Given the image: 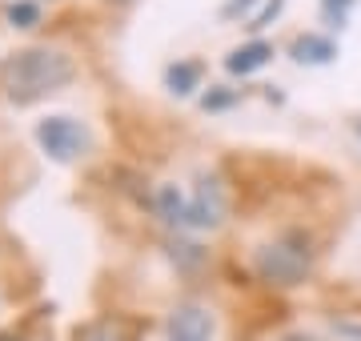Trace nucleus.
Here are the masks:
<instances>
[{"label":"nucleus","mask_w":361,"mask_h":341,"mask_svg":"<svg viewBox=\"0 0 361 341\" xmlns=\"http://www.w3.org/2000/svg\"><path fill=\"white\" fill-rule=\"evenodd\" d=\"M73 80H77V61L65 49H49V44L20 49L0 68V85L13 105H37L52 92L68 89Z\"/></svg>","instance_id":"nucleus-1"},{"label":"nucleus","mask_w":361,"mask_h":341,"mask_svg":"<svg viewBox=\"0 0 361 341\" xmlns=\"http://www.w3.org/2000/svg\"><path fill=\"white\" fill-rule=\"evenodd\" d=\"M253 269H257V277L265 281V285H277V289L301 285V281L313 273V241H310V233L289 229V233L265 241V245L253 253Z\"/></svg>","instance_id":"nucleus-2"},{"label":"nucleus","mask_w":361,"mask_h":341,"mask_svg":"<svg viewBox=\"0 0 361 341\" xmlns=\"http://www.w3.org/2000/svg\"><path fill=\"white\" fill-rule=\"evenodd\" d=\"M32 132H37L40 153H49L56 165H68V161L89 153V129L77 117H68V113H52V117L37 120Z\"/></svg>","instance_id":"nucleus-3"},{"label":"nucleus","mask_w":361,"mask_h":341,"mask_svg":"<svg viewBox=\"0 0 361 341\" xmlns=\"http://www.w3.org/2000/svg\"><path fill=\"white\" fill-rule=\"evenodd\" d=\"M229 213V197H225V185L217 177H201L189 193V217H185V233H213L221 229Z\"/></svg>","instance_id":"nucleus-4"},{"label":"nucleus","mask_w":361,"mask_h":341,"mask_svg":"<svg viewBox=\"0 0 361 341\" xmlns=\"http://www.w3.org/2000/svg\"><path fill=\"white\" fill-rule=\"evenodd\" d=\"M165 333H169V341H213V314L205 305L185 302L169 314Z\"/></svg>","instance_id":"nucleus-5"},{"label":"nucleus","mask_w":361,"mask_h":341,"mask_svg":"<svg viewBox=\"0 0 361 341\" xmlns=\"http://www.w3.org/2000/svg\"><path fill=\"white\" fill-rule=\"evenodd\" d=\"M273 44L269 40H261V37H253V40H245V44H237V49H229L225 53V73L229 77H253V73H261L265 65H273Z\"/></svg>","instance_id":"nucleus-6"},{"label":"nucleus","mask_w":361,"mask_h":341,"mask_svg":"<svg viewBox=\"0 0 361 341\" xmlns=\"http://www.w3.org/2000/svg\"><path fill=\"white\" fill-rule=\"evenodd\" d=\"M289 56H293V65H334L337 61V40L325 37V32H301L293 37L289 44Z\"/></svg>","instance_id":"nucleus-7"},{"label":"nucleus","mask_w":361,"mask_h":341,"mask_svg":"<svg viewBox=\"0 0 361 341\" xmlns=\"http://www.w3.org/2000/svg\"><path fill=\"white\" fill-rule=\"evenodd\" d=\"M153 209H157V217H161L169 229L185 233V217H189V193H185L180 185H157Z\"/></svg>","instance_id":"nucleus-8"},{"label":"nucleus","mask_w":361,"mask_h":341,"mask_svg":"<svg viewBox=\"0 0 361 341\" xmlns=\"http://www.w3.org/2000/svg\"><path fill=\"white\" fill-rule=\"evenodd\" d=\"M201 85H205V65L201 61H173L165 68V89L173 97H193Z\"/></svg>","instance_id":"nucleus-9"},{"label":"nucleus","mask_w":361,"mask_h":341,"mask_svg":"<svg viewBox=\"0 0 361 341\" xmlns=\"http://www.w3.org/2000/svg\"><path fill=\"white\" fill-rule=\"evenodd\" d=\"M4 20L20 32H32L40 25V0H8L4 4Z\"/></svg>","instance_id":"nucleus-10"},{"label":"nucleus","mask_w":361,"mask_h":341,"mask_svg":"<svg viewBox=\"0 0 361 341\" xmlns=\"http://www.w3.org/2000/svg\"><path fill=\"white\" fill-rule=\"evenodd\" d=\"M241 97H245V89H229V85H213L209 92H201V108H205V113H225V108L241 105Z\"/></svg>","instance_id":"nucleus-11"},{"label":"nucleus","mask_w":361,"mask_h":341,"mask_svg":"<svg viewBox=\"0 0 361 341\" xmlns=\"http://www.w3.org/2000/svg\"><path fill=\"white\" fill-rule=\"evenodd\" d=\"M285 4H289V0H261L257 4V13L249 16V32H253V37H257V32H265V28L273 25V20H277V16L285 13Z\"/></svg>","instance_id":"nucleus-12"},{"label":"nucleus","mask_w":361,"mask_h":341,"mask_svg":"<svg viewBox=\"0 0 361 341\" xmlns=\"http://www.w3.org/2000/svg\"><path fill=\"white\" fill-rule=\"evenodd\" d=\"M257 4L261 0H225L221 4V20H241L245 16V25H249V16L257 13Z\"/></svg>","instance_id":"nucleus-13"},{"label":"nucleus","mask_w":361,"mask_h":341,"mask_svg":"<svg viewBox=\"0 0 361 341\" xmlns=\"http://www.w3.org/2000/svg\"><path fill=\"white\" fill-rule=\"evenodd\" d=\"M349 8H353V0H322V13L329 16V20H337V25H345Z\"/></svg>","instance_id":"nucleus-14"},{"label":"nucleus","mask_w":361,"mask_h":341,"mask_svg":"<svg viewBox=\"0 0 361 341\" xmlns=\"http://www.w3.org/2000/svg\"><path fill=\"white\" fill-rule=\"evenodd\" d=\"M77 341H113V333H109L104 326H89V329L77 333Z\"/></svg>","instance_id":"nucleus-15"},{"label":"nucleus","mask_w":361,"mask_h":341,"mask_svg":"<svg viewBox=\"0 0 361 341\" xmlns=\"http://www.w3.org/2000/svg\"><path fill=\"white\" fill-rule=\"evenodd\" d=\"M337 333H341V337H357L361 341V321H337Z\"/></svg>","instance_id":"nucleus-16"},{"label":"nucleus","mask_w":361,"mask_h":341,"mask_svg":"<svg viewBox=\"0 0 361 341\" xmlns=\"http://www.w3.org/2000/svg\"><path fill=\"white\" fill-rule=\"evenodd\" d=\"M273 341H322L317 333H305V329H293V333H281V337H273Z\"/></svg>","instance_id":"nucleus-17"},{"label":"nucleus","mask_w":361,"mask_h":341,"mask_svg":"<svg viewBox=\"0 0 361 341\" xmlns=\"http://www.w3.org/2000/svg\"><path fill=\"white\" fill-rule=\"evenodd\" d=\"M0 341H20V337H13V333H0Z\"/></svg>","instance_id":"nucleus-18"},{"label":"nucleus","mask_w":361,"mask_h":341,"mask_svg":"<svg viewBox=\"0 0 361 341\" xmlns=\"http://www.w3.org/2000/svg\"><path fill=\"white\" fill-rule=\"evenodd\" d=\"M353 132H357V141H361V120H353Z\"/></svg>","instance_id":"nucleus-19"},{"label":"nucleus","mask_w":361,"mask_h":341,"mask_svg":"<svg viewBox=\"0 0 361 341\" xmlns=\"http://www.w3.org/2000/svg\"><path fill=\"white\" fill-rule=\"evenodd\" d=\"M109 4H133V0H109Z\"/></svg>","instance_id":"nucleus-20"}]
</instances>
